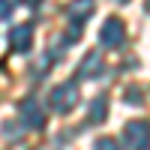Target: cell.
Masks as SVG:
<instances>
[{"label":"cell","instance_id":"obj_1","mask_svg":"<svg viewBox=\"0 0 150 150\" xmlns=\"http://www.w3.org/2000/svg\"><path fill=\"white\" fill-rule=\"evenodd\" d=\"M78 84H72V81H63V84H57L51 93H48V105H51L57 114H69V111L78 105Z\"/></svg>","mask_w":150,"mask_h":150},{"label":"cell","instance_id":"obj_2","mask_svg":"<svg viewBox=\"0 0 150 150\" xmlns=\"http://www.w3.org/2000/svg\"><path fill=\"white\" fill-rule=\"evenodd\" d=\"M123 141L129 150H147L150 147V123L147 120H129L123 126Z\"/></svg>","mask_w":150,"mask_h":150},{"label":"cell","instance_id":"obj_3","mask_svg":"<svg viewBox=\"0 0 150 150\" xmlns=\"http://www.w3.org/2000/svg\"><path fill=\"white\" fill-rule=\"evenodd\" d=\"M18 114H21V123L30 129H45V111L39 108V102L36 99H21L18 102Z\"/></svg>","mask_w":150,"mask_h":150},{"label":"cell","instance_id":"obj_4","mask_svg":"<svg viewBox=\"0 0 150 150\" xmlns=\"http://www.w3.org/2000/svg\"><path fill=\"white\" fill-rule=\"evenodd\" d=\"M123 39H126V24H123L120 18H108L102 24V30H99V42H102L105 48H117Z\"/></svg>","mask_w":150,"mask_h":150},{"label":"cell","instance_id":"obj_5","mask_svg":"<svg viewBox=\"0 0 150 150\" xmlns=\"http://www.w3.org/2000/svg\"><path fill=\"white\" fill-rule=\"evenodd\" d=\"M102 69H105L102 54H99V51H87L84 60H81V66H78V72H75V78L90 81V78H99V75H102Z\"/></svg>","mask_w":150,"mask_h":150},{"label":"cell","instance_id":"obj_6","mask_svg":"<svg viewBox=\"0 0 150 150\" xmlns=\"http://www.w3.org/2000/svg\"><path fill=\"white\" fill-rule=\"evenodd\" d=\"M9 45H12V51H18V54L30 51V45H33V27H30V24H18V27H12Z\"/></svg>","mask_w":150,"mask_h":150},{"label":"cell","instance_id":"obj_7","mask_svg":"<svg viewBox=\"0 0 150 150\" xmlns=\"http://www.w3.org/2000/svg\"><path fill=\"white\" fill-rule=\"evenodd\" d=\"M93 9H96V0H72L69 9H66V15H69L75 24H84L87 18L93 15Z\"/></svg>","mask_w":150,"mask_h":150},{"label":"cell","instance_id":"obj_8","mask_svg":"<svg viewBox=\"0 0 150 150\" xmlns=\"http://www.w3.org/2000/svg\"><path fill=\"white\" fill-rule=\"evenodd\" d=\"M105 117H108V99L105 96H96L90 102V108H87V120H90V123H102Z\"/></svg>","mask_w":150,"mask_h":150},{"label":"cell","instance_id":"obj_9","mask_svg":"<svg viewBox=\"0 0 150 150\" xmlns=\"http://www.w3.org/2000/svg\"><path fill=\"white\" fill-rule=\"evenodd\" d=\"M93 150H120V144H117L114 138H99V141L93 144Z\"/></svg>","mask_w":150,"mask_h":150},{"label":"cell","instance_id":"obj_10","mask_svg":"<svg viewBox=\"0 0 150 150\" xmlns=\"http://www.w3.org/2000/svg\"><path fill=\"white\" fill-rule=\"evenodd\" d=\"M123 99L132 102V105H141V90H138V87H129V90L123 93Z\"/></svg>","mask_w":150,"mask_h":150},{"label":"cell","instance_id":"obj_11","mask_svg":"<svg viewBox=\"0 0 150 150\" xmlns=\"http://www.w3.org/2000/svg\"><path fill=\"white\" fill-rule=\"evenodd\" d=\"M3 138H9V141H18V132H15V123H3Z\"/></svg>","mask_w":150,"mask_h":150},{"label":"cell","instance_id":"obj_12","mask_svg":"<svg viewBox=\"0 0 150 150\" xmlns=\"http://www.w3.org/2000/svg\"><path fill=\"white\" fill-rule=\"evenodd\" d=\"M12 15V0H0V21H6Z\"/></svg>","mask_w":150,"mask_h":150},{"label":"cell","instance_id":"obj_13","mask_svg":"<svg viewBox=\"0 0 150 150\" xmlns=\"http://www.w3.org/2000/svg\"><path fill=\"white\" fill-rule=\"evenodd\" d=\"M21 3H27V6H36V3H42V0H21Z\"/></svg>","mask_w":150,"mask_h":150},{"label":"cell","instance_id":"obj_14","mask_svg":"<svg viewBox=\"0 0 150 150\" xmlns=\"http://www.w3.org/2000/svg\"><path fill=\"white\" fill-rule=\"evenodd\" d=\"M147 12H150V0H147Z\"/></svg>","mask_w":150,"mask_h":150},{"label":"cell","instance_id":"obj_15","mask_svg":"<svg viewBox=\"0 0 150 150\" xmlns=\"http://www.w3.org/2000/svg\"><path fill=\"white\" fill-rule=\"evenodd\" d=\"M117 3H126V0H117Z\"/></svg>","mask_w":150,"mask_h":150}]
</instances>
